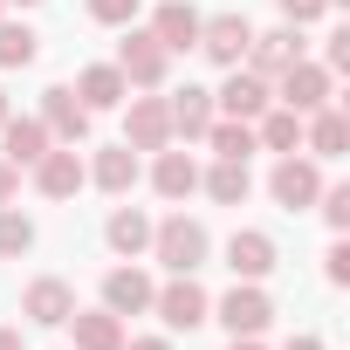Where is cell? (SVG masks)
<instances>
[{
  "instance_id": "cell-1",
  "label": "cell",
  "mask_w": 350,
  "mask_h": 350,
  "mask_svg": "<svg viewBox=\"0 0 350 350\" xmlns=\"http://www.w3.org/2000/svg\"><path fill=\"white\" fill-rule=\"evenodd\" d=\"M206 247H213V241H206V227H200V220H186V213H172V220H158V227H151V254H158L172 275H193V268L206 261Z\"/></svg>"
},
{
  "instance_id": "cell-2",
  "label": "cell",
  "mask_w": 350,
  "mask_h": 350,
  "mask_svg": "<svg viewBox=\"0 0 350 350\" xmlns=\"http://www.w3.org/2000/svg\"><path fill=\"white\" fill-rule=\"evenodd\" d=\"M117 69H124L131 90H158V83L172 76V55H165V42H158L151 28H131L124 49H117Z\"/></svg>"
},
{
  "instance_id": "cell-3",
  "label": "cell",
  "mask_w": 350,
  "mask_h": 350,
  "mask_svg": "<svg viewBox=\"0 0 350 350\" xmlns=\"http://www.w3.org/2000/svg\"><path fill=\"white\" fill-rule=\"evenodd\" d=\"M268 103H275V83L254 76V69H227V83L213 90V110H220V117H241V124H254Z\"/></svg>"
},
{
  "instance_id": "cell-4",
  "label": "cell",
  "mask_w": 350,
  "mask_h": 350,
  "mask_svg": "<svg viewBox=\"0 0 350 350\" xmlns=\"http://www.w3.org/2000/svg\"><path fill=\"white\" fill-rule=\"evenodd\" d=\"M213 309H220L227 336H261V329L275 323V302L261 295V282H234V288H227V295H220Z\"/></svg>"
},
{
  "instance_id": "cell-5",
  "label": "cell",
  "mask_w": 350,
  "mask_h": 350,
  "mask_svg": "<svg viewBox=\"0 0 350 350\" xmlns=\"http://www.w3.org/2000/svg\"><path fill=\"white\" fill-rule=\"evenodd\" d=\"M151 309L165 316V329H200V323H206V309H213V295H206L193 275H172V282L151 295Z\"/></svg>"
},
{
  "instance_id": "cell-6",
  "label": "cell",
  "mask_w": 350,
  "mask_h": 350,
  "mask_svg": "<svg viewBox=\"0 0 350 350\" xmlns=\"http://www.w3.org/2000/svg\"><path fill=\"white\" fill-rule=\"evenodd\" d=\"M247 42H254L247 14H213V21H200V42H193V49H200L206 62H220V69H241Z\"/></svg>"
},
{
  "instance_id": "cell-7",
  "label": "cell",
  "mask_w": 350,
  "mask_h": 350,
  "mask_svg": "<svg viewBox=\"0 0 350 350\" xmlns=\"http://www.w3.org/2000/svg\"><path fill=\"white\" fill-rule=\"evenodd\" d=\"M275 96H282V110L309 117V110L329 103V69H323V62H288V69L275 76Z\"/></svg>"
},
{
  "instance_id": "cell-8",
  "label": "cell",
  "mask_w": 350,
  "mask_h": 350,
  "mask_svg": "<svg viewBox=\"0 0 350 350\" xmlns=\"http://www.w3.org/2000/svg\"><path fill=\"white\" fill-rule=\"evenodd\" d=\"M90 103L69 90V83H55V90H42V124H49V137H62V144H83L90 137Z\"/></svg>"
},
{
  "instance_id": "cell-9",
  "label": "cell",
  "mask_w": 350,
  "mask_h": 350,
  "mask_svg": "<svg viewBox=\"0 0 350 350\" xmlns=\"http://www.w3.org/2000/svg\"><path fill=\"white\" fill-rule=\"evenodd\" d=\"M21 316H28V323H42V329H62V323L76 316V288H69L62 275H35V282H28V295H21Z\"/></svg>"
},
{
  "instance_id": "cell-10",
  "label": "cell",
  "mask_w": 350,
  "mask_h": 350,
  "mask_svg": "<svg viewBox=\"0 0 350 350\" xmlns=\"http://www.w3.org/2000/svg\"><path fill=\"white\" fill-rule=\"evenodd\" d=\"M83 179H90V165L76 158V144H62V151H42V158H35V193H42V200H76V193H83Z\"/></svg>"
},
{
  "instance_id": "cell-11",
  "label": "cell",
  "mask_w": 350,
  "mask_h": 350,
  "mask_svg": "<svg viewBox=\"0 0 350 350\" xmlns=\"http://www.w3.org/2000/svg\"><path fill=\"white\" fill-rule=\"evenodd\" d=\"M268 193H275V206H288V213L316 206V193H323V172H316V158H295V151H288V158L275 165Z\"/></svg>"
},
{
  "instance_id": "cell-12",
  "label": "cell",
  "mask_w": 350,
  "mask_h": 350,
  "mask_svg": "<svg viewBox=\"0 0 350 350\" xmlns=\"http://www.w3.org/2000/svg\"><path fill=\"white\" fill-rule=\"evenodd\" d=\"M131 117H124V144L131 151H165L172 144V117H165V96H124Z\"/></svg>"
},
{
  "instance_id": "cell-13",
  "label": "cell",
  "mask_w": 350,
  "mask_h": 350,
  "mask_svg": "<svg viewBox=\"0 0 350 350\" xmlns=\"http://www.w3.org/2000/svg\"><path fill=\"white\" fill-rule=\"evenodd\" d=\"M151 295H158V282H151L137 261L103 275V309H110V316H144V309H151Z\"/></svg>"
},
{
  "instance_id": "cell-14",
  "label": "cell",
  "mask_w": 350,
  "mask_h": 350,
  "mask_svg": "<svg viewBox=\"0 0 350 350\" xmlns=\"http://www.w3.org/2000/svg\"><path fill=\"white\" fill-rule=\"evenodd\" d=\"M165 117H172V137H186V144H200V137H206V124H213L220 110H213V90L186 83L179 96H165Z\"/></svg>"
},
{
  "instance_id": "cell-15",
  "label": "cell",
  "mask_w": 350,
  "mask_h": 350,
  "mask_svg": "<svg viewBox=\"0 0 350 350\" xmlns=\"http://www.w3.org/2000/svg\"><path fill=\"white\" fill-rule=\"evenodd\" d=\"M200 8H193V0H158V14H151V35L165 42V55H179V49H193L200 42Z\"/></svg>"
},
{
  "instance_id": "cell-16",
  "label": "cell",
  "mask_w": 350,
  "mask_h": 350,
  "mask_svg": "<svg viewBox=\"0 0 350 350\" xmlns=\"http://www.w3.org/2000/svg\"><path fill=\"white\" fill-rule=\"evenodd\" d=\"M241 62H247L254 76H268V83H275V76H282L288 62H302V35H295V28H275V35H254Z\"/></svg>"
},
{
  "instance_id": "cell-17",
  "label": "cell",
  "mask_w": 350,
  "mask_h": 350,
  "mask_svg": "<svg viewBox=\"0 0 350 350\" xmlns=\"http://www.w3.org/2000/svg\"><path fill=\"white\" fill-rule=\"evenodd\" d=\"M49 144H55V137H49L42 117H14V110H8V124H0V158H8V165H35Z\"/></svg>"
},
{
  "instance_id": "cell-18",
  "label": "cell",
  "mask_w": 350,
  "mask_h": 350,
  "mask_svg": "<svg viewBox=\"0 0 350 350\" xmlns=\"http://www.w3.org/2000/svg\"><path fill=\"white\" fill-rule=\"evenodd\" d=\"M302 151H316V158H343V151H350V117L329 110V103L309 110V117H302Z\"/></svg>"
},
{
  "instance_id": "cell-19",
  "label": "cell",
  "mask_w": 350,
  "mask_h": 350,
  "mask_svg": "<svg viewBox=\"0 0 350 350\" xmlns=\"http://www.w3.org/2000/svg\"><path fill=\"white\" fill-rule=\"evenodd\" d=\"M227 268H234V282H261V275L275 268V241H268L261 227H241V234L227 241Z\"/></svg>"
},
{
  "instance_id": "cell-20",
  "label": "cell",
  "mask_w": 350,
  "mask_h": 350,
  "mask_svg": "<svg viewBox=\"0 0 350 350\" xmlns=\"http://www.w3.org/2000/svg\"><path fill=\"white\" fill-rule=\"evenodd\" d=\"M151 186H158L165 200H193V193H200V165H193V151H172V144H165V151L151 158Z\"/></svg>"
},
{
  "instance_id": "cell-21",
  "label": "cell",
  "mask_w": 350,
  "mask_h": 350,
  "mask_svg": "<svg viewBox=\"0 0 350 350\" xmlns=\"http://www.w3.org/2000/svg\"><path fill=\"white\" fill-rule=\"evenodd\" d=\"M69 90H76L90 110H117V103L131 96V83H124V69H117V62H90V69H83Z\"/></svg>"
},
{
  "instance_id": "cell-22",
  "label": "cell",
  "mask_w": 350,
  "mask_h": 350,
  "mask_svg": "<svg viewBox=\"0 0 350 350\" xmlns=\"http://www.w3.org/2000/svg\"><path fill=\"white\" fill-rule=\"evenodd\" d=\"M62 329H76V350H124V316L110 309H76Z\"/></svg>"
},
{
  "instance_id": "cell-23",
  "label": "cell",
  "mask_w": 350,
  "mask_h": 350,
  "mask_svg": "<svg viewBox=\"0 0 350 350\" xmlns=\"http://www.w3.org/2000/svg\"><path fill=\"white\" fill-rule=\"evenodd\" d=\"M103 241H110L124 261H137V254L151 247V213H137V206H117V213H110V227H103Z\"/></svg>"
},
{
  "instance_id": "cell-24",
  "label": "cell",
  "mask_w": 350,
  "mask_h": 350,
  "mask_svg": "<svg viewBox=\"0 0 350 350\" xmlns=\"http://www.w3.org/2000/svg\"><path fill=\"white\" fill-rule=\"evenodd\" d=\"M90 179H96L103 193H131V186H137V151H131V144H103L96 165H90Z\"/></svg>"
},
{
  "instance_id": "cell-25",
  "label": "cell",
  "mask_w": 350,
  "mask_h": 350,
  "mask_svg": "<svg viewBox=\"0 0 350 350\" xmlns=\"http://www.w3.org/2000/svg\"><path fill=\"white\" fill-rule=\"evenodd\" d=\"M254 144H268V151H282V158H288V151H302V117L268 103V110L254 117Z\"/></svg>"
},
{
  "instance_id": "cell-26",
  "label": "cell",
  "mask_w": 350,
  "mask_h": 350,
  "mask_svg": "<svg viewBox=\"0 0 350 350\" xmlns=\"http://www.w3.org/2000/svg\"><path fill=\"white\" fill-rule=\"evenodd\" d=\"M200 186H206L220 206H241V200L254 193V179H247V158H220L213 172H200Z\"/></svg>"
},
{
  "instance_id": "cell-27",
  "label": "cell",
  "mask_w": 350,
  "mask_h": 350,
  "mask_svg": "<svg viewBox=\"0 0 350 350\" xmlns=\"http://www.w3.org/2000/svg\"><path fill=\"white\" fill-rule=\"evenodd\" d=\"M42 55V35L28 28V21H8V14H0V69H28Z\"/></svg>"
},
{
  "instance_id": "cell-28",
  "label": "cell",
  "mask_w": 350,
  "mask_h": 350,
  "mask_svg": "<svg viewBox=\"0 0 350 350\" xmlns=\"http://www.w3.org/2000/svg\"><path fill=\"white\" fill-rule=\"evenodd\" d=\"M206 144H213L220 158H254V124H241V117H213V124H206Z\"/></svg>"
},
{
  "instance_id": "cell-29",
  "label": "cell",
  "mask_w": 350,
  "mask_h": 350,
  "mask_svg": "<svg viewBox=\"0 0 350 350\" xmlns=\"http://www.w3.org/2000/svg\"><path fill=\"white\" fill-rule=\"evenodd\" d=\"M28 247H35V220L14 213V206H0V261H21Z\"/></svg>"
},
{
  "instance_id": "cell-30",
  "label": "cell",
  "mask_w": 350,
  "mask_h": 350,
  "mask_svg": "<svg viewBox=\"0 0 350 350\" xmlns=\"http://www.w3.org/2000/svg\"><path fill=\"white\" fill-rule=\"evenodd\" d=\"M316 206H323V220H329L336 234L350 227V186H323V193H316Z\"/></svg>"
},
{
  "instance_id": "cell-31",
  "label": "cell",
  "mask_w": 350,
  "mask_h": 350,
  "mask_svg": "<svg viewBox=\"0 0 350 350\" xmlns=\"http://www.w3.org/2000/svg\"><path fill=\"white\" fill-rule=\"evenodd\" d=\"M90 21H103V28H131V21H137V0H90Z\"/></svg>"
},
{
  "instance_id": "cell-32",
  "label": "cell",
  "mask_w": 350,
  "mask_h": 350,
  "mask_svg": "<svg viewBox=\"0 0 350 350\" xmlns=\"http://www.w3.org/2000/svg\"><path fill=\"white\" fill-rule=\"evenodd\" d=\"M316 14H329V0H282V21L288 28H309Z\"/></svg>"
},
{
  "instance_id": "cell-33",
  "label": "cell",
  "mask_w": 350,
  "mask_h": 350,
  "mask_svg": "<svg viewBox=\"0 0 350 350\" xmlns=\"http://www.w3.org/2000/svg\"><path fill=\"white\" fill-rule=\"evenodd\" d=\"M323 261H329V282H336V288H343V282H350V241H336V247H329V254H323Z\"/></svg>"
},
{
  "instance_id": "cell-34",
  "label": "cell",
  "mask_w": 350,
  "mask_h": 350,
  "mask_svg": "<svg viewBox=\"0 0 350 350\" xmlns=\"http://www.w3.org/2000/svg\"><path fill=\"white\" fill-rule=\"evenodd\" d=\"M323 69H350V28L329 35V62H323Z\"/></svg>"
},
{
  "instance_id": "cell-35",
  "label": "cell",
  "mask_w": 350,
  "mask_h": 350,
  "mask_svg": "<svg viewBox=\"0 0 350 350\" xmlns=\"http://www.w3.org/2000/svg\"><path fill=\"white\" fill-rule=\"evenodd\" d=\"M14 186H21V165L0 158V206H14Z\"/></svg>"
},
{
  "instance_id": "cell-36",
  "label": "cell",
  "mask_w": 350,
  "mask_h": 350,
  "mask_svg": "<svg viewBox=\"0 0 350 350\" xmlns=\"http://www.w3.org/2000/svg\"><path fill=\"white\" fill-rule=\"evenodd\" d=\"M0 350H28V336H21L14 323H0Z\"/></svg>"
},
{
  "instance_id": "cell-37",
  "label": "cell",
  "mask_w": 350,
  "mask_h": 350,
  "mask_svg": "<svg viewBox=\"0 0 350 350\" xmlns=\"http://www.w3.org/2000/svg\"><path fill=\"white\" fill-rule=\"evenodd\" d=\"M124 350H172L165 336H124Z\"/></svg>"
},
{
  "instance_id": "cell-38",
  "label": "cell",
  "mask_w": 350,
  "mask_h": 350,
  "mask_svg": "<svg viewBox=\"0 0 350 350\" xmlns=\"http://www.w3.org/2000/svg\"><path fill=\"white\" fill-rule=\"evenodd\" d=\"M282 350H323V336H309V329H302V336H288Z\"/></svg>"
},
{
  "instance_id": "cell-39",
  "label": "cell",
  "mask_w": 350,
  "mask_h": 350,
  "mask_svg": "<svg viewBox=\"0 0 350 350\" xmlns=\"http://www.w3.org/2000/svg\"><path fill=\"white\" fill-rule=\"evenodd\" d=\"M227 350H261V336H234V343H227Z\"/></svg>"
},
{
  "instance_id": "cell-40",
  "label": "cell",
  "mask_w": 350,
  "mask_h": 350,
  "mask_svg": "<svg viewBox=\"0 0 350 350\" xmlns=\"http://www.w3.org/2000/svg\"><path fill=\"white\" fill-rule=\"evenodd\" d=\"M0 124H8V90H0Z\"/></svg>"
},
{
  "instance_id": "cell-41",
  "label": "cell",
  "mask_w": 350,
  "mask_h": 350,
  "mask_svg": "<svg viewBox=\"0 0 350 350\" xmlns=\"http://www.w3.org/2000/svg\"><path fill=\"white\" fill-rule=\"evenodd\" d=\"M21 8H42V0H21Z\"/></svg>"
},
{
  "instance_id": "cell-42",
  "label": "cell",
  "mask_w": 350,
  "mask_h": 350,
  "mask_svg": "<svg viewBox=\"0 0 350 350\" xmlns=\"http://www.w3.org/2000/svg\"><path fill=\"white\" fill-rule=\"evenodd\" d=\"M0 14H8V0H0Z\"/></svg>"
}]
</instances>
